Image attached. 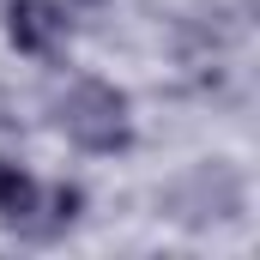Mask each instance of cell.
Segmentation results:
<instances>
[{"mask_svg": "<svg viewBox=\"0 0 260 260\" xmlns=\"http://www.w3.org/2000/svg\"><path fill=\"white\" fill-rule=\"evenodd\" d=\"M0 30L12 43V55L24 61H55L73 43V6L67 0H6Z\"/></svg>", "mask_w": 260, "mask_h": 260, "instance_id": "4", "label": "cell"}, {"mask_svg": "<svg viewBox=\"0 0 260 260\" xmlns=\"http://www.w3.org/2000/svg\"><path fill=\"white\" fill-rule=\"evenodd\" d=\"M85 218V188L79 182H43L18 157L0 151V224L18 242H61L67 230Z\"/></svg>", "mask_w": 260, "mask_h": 260, "instance_id": "2", "label": "cell"}, {"mask_svg": "<svg viewBox=\"0 0 260 260\" xmlns=\"http://www.w3.org/2000/svg\"><path fill=\"white\" fill-rule=\"evenodd\" d=\"M79 6H103V0H79Z\"/></svg>", "mask_w": 260, "mask_h": 260, "instance_id": "5", "label": "cell"}, {"mask_svg": "<svg viewBox=\"0 0 260 260\" xmlns=\"http://www.w3.org/2000/svg\"><path fill=\"white\" fill-rule=\"evenodd\" d=\"M49 127L61 133L79 157H121L133 151V133H139V115H133V97L103 79V73H67L49 97Z\"/></svg>", "mask_w": 260, "mask_h": 260, "instance_id": "1", "label": "cell"}, {"mask_svg": "<svg viewBox=\"0 0 260 260\" xmlns=\"http://www.w3.org/2000/svg\"><path fill=\"white\" fill-rule=\"evenodd\" d=\"M157 206L182 224V230H218V224H236L248 212V176L224 157H206V164H188L164 182Z\"/></svg>", "mask_w": 260, "mask_h": 260, "instance_id": "3", "label": "cell"}]
</instances>
